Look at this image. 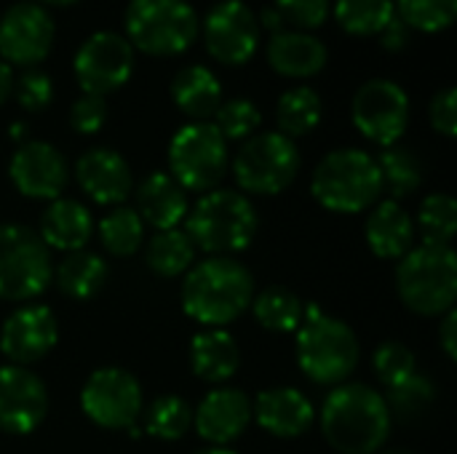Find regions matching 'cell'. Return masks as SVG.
<instances>
[{"label": "cell", "mask_w": 457, "mask_h": 454, "mask_svg": "<svg viewBox=\"0 0 457 454\" xmlns=\"http://www.w3.org/2000/svg\"><path fill=\"white\" fill-rule=\"evenodd\" d=\"M319 420L329 447L343 454L380 452L391 433V412L386 399L361 383L337 385L324 399Z\"/></svg>", "instance_id": "1"}, {"label": "cell", "mask_w": 457, "mask_h": 454, "mask_svg": "<svg viewBox=\"0 0 457 454\" xmlns=\"http://www.w3.org/2000/svg\"><path fill=\"white\" fill-rule=\"evenodd\" d=\"M252 300L254 278L233 257H209L182 281L185 313L209 329H225L233 324L238 316H244Z\"/></svg>", "instance_id": "2"}, {"label": "cell", "mask_w": 457, "mask_h": 454, "mask_svg": "<svg viewBox=\"0 0 457 454\" xmlns=\"http://www.w3.org/2000/svg\"><path fill=\"white\" fill-rule=\"evenodd\" d=\"M260 219L252 201L236 190L206 193L185 217V233L195 249L214 257H230L244 252L257 235Z\"/></svg>", "instance_id": "3"}, {"label": "cell", "mask_w": 457, "mask_h": 454, "mask_svg": "<svg viewBox=\"0 0 457 454\" xmlns=\"http://www.w3.org/2000/svg\"><path fill=\"white\" fill-rule=\"evenodd\" d=\"M297 364L303 375L319 385H343L359 367V340L353 329L319 308H305L297 329Z\"/></svg>", "instance_id": "4"}, {"label": "cell", "mask_w": 457, "mask_h": 454, "mask_svg": "<svg viewBox=\"0 0 457 454\" xmlns=\"http://www.w3.org/2000/svg\"><path fill=\"white\" fill-rule=\"evenodd\" d=\"M313 198L337 214L367 211L383 195L378 161L356 147H343L321 158L311 179Z\"/></svg>", "instance_id": "5"}, {"label": "cell", "mask_w": 457, "mask_h": 454, "mask_svg": "<svg viewBox=\"0 0 457 454\" xmlns=\"http://www.w3.org/2000/svg\"><path fill=\"white\" fill-rule=\"evenodd\" d=\"M396 292L418 316H442L455 308L457 254L453 246H412L396 268Z\"/></svg>", "instance_id": "6"}, {"label": "cell", "mask_w": 457, "mask_h": 454, "mask_svg": "<svg viewBox=\"0 0 457 454\" xmlns=\"http://www.w3.org/2000/svg\"><path fill=\"white\" fill-rule=\"evenodd\" d=\"M126 40L150 56H174L198 37V16L185 0H131L126 8Z\"/></svg>", "instance_id": "7"}, {"label": "cell", "mask_w": 457, "mask_h": 454, "mask_svg": "<svg viewBox=\"0 0 457 454\" xmlns=\"http://www.w3.org/2000/svg\"><path fill=\"white\" fill-rule=\"evenodd\" d=\"M51 252L24 225H0V300L27 302L51 286Z\"/></svg>", "instance_id": "8"}, {"label": "cell", "mask_w": 457, "mask_h": 454, "mask_svg": "<svg viewBox=\"0 0 457 454\" xmlns=\"http://www.w3.org/2000/svg\"><path fill=\"white\" fill-rule=\"evenodd\" d=\"M169 174L187 193H212L228 171V142L214 123H187L169 144Z\"/></svg>", "instance_id": "9"}, {"label": "cell", "mask_w": 457, "mask_h": 454, "mask_svg": "<svg viewBox=\"0 0 457 454\" xmlns=\"http://www.w3.org/2000/svg\"><path fill=\"white\" fill-rule=\"evenodd\" d=\"M300 174V150L295 139L265 131L252 134L233 161V177L244 193L252 195H276L287 190Z\"/></svg>", "instance_id": "10"}, {"label": "cell", "mask_w": 457, "mask_h": 454, "mask_svg": "<svg viewBox=\"0 0 457 454\" xmlns=\"http://www.w3.org/2000/svg\"><path fill=\"white\" fill-rule=\"evenodd\" d=\"M80 409L104 431H131L142 415L139 380L120 367L96 369L80 391Z\"/></svg>", "instance_id": "11"}, {"label": "cell", "mask_w": 457, "mask_h": 454, "mask_svg": "<svg viewBox=\"0 0 457 454\" xmlns=\"http://www.w3.org/2000/svg\"><path fill=\"white\" fill-rule=\"evenodd\" d=\"M353 126L380 147L396 144L410 123V99L394 80H367L351 104Z\"/></svg>", "instance_id": "12"}, {"label": "cell", "mask_w": 457, "mask_h": 454, "mask_svg": "<svg viewBox=\"0 0 457 454\" xmlns=\"http://www.w3.org/2000/svg\"><path fill=\"white\" fill-rule=\"evenodd\" d=\"M75 78L83 94L104 96L118 91L134 70V48L118 32H94L75 54Z\"/></svg>", "instance_id": "13"}, {"label": "cell", "mask_w": 457, "mask_h": 454, "mask_svg": "<svg viewBox=\"0 0 457 454\" xmlns=\"http://www.w3.org/2000/svg\"><path fill=\"white\" fill-rule=\"evenodd\" d=\"M206 51L222 64H246L260 45V21L241 0H222L204 21Z\"/></svg>", "instance_id": "14"}, {"label": "cell", "mask_w": 457, "mask_h": 454, "mask_svg": "<svg viewBox=\"0 0 457 454\" xmlns=\"http://www.w3.org/2000/svg\"><path fill=\"white\" fill-rule=\"evenodd\" d=\"M54 45V19L37 3H16L0 19V56L5 64H40Z\"/></svg>", "instance_id": "15"}, {"label": "cell", "mask_w": 457, "mask_h": 454, "mask_svg": "<svg viewBox=\"0 0 457 454\" xmlns=\"http://www.w3.org/2000/svg\"><path fill=\"white\" fill-rule=\"evenodd\" d=\"M48 415V391L37 375L24 367H0V431L27 436Z\"/></svg>", "instance_id": "16"}, {"label": "cell", "mask_w": 457, "mask_h": 454, "mask_svg": "<svg viewBox=\"0 0 457 454\" xmlns=\"http://www.w3.org/2000/svg\"><path fill=\"white\" fill-rule=\"evenodd\" d=\"M13 187L35 201H56L67 187L70 169L64 155L48 142H21L8 163Z\"/></svg>", "instance_id": "17"}, {"label": "cell", "mask_w": 457, "mask_h": 454, "mask_svg": "<svg viewBox=\"0 0 457 454\" xmlns=\"http://www.w3.org/2000/svg\"><path fill=\"white\" fill-rule=\"evenodd\" d=\"M59 340V324L51 308L46 305H27L13 310L0 329V353L16 364L29 367L48 356Z\"/></svg>", "instance_id": "18"}, {"label": "cell", "mask_w": 457, "mask_h": 454, "mask_svg": "<svg viewBox=\"0 0 457 454\" xmlns=\"http://www.w3.org/2000/svg\"><path fill=\"white\" fill-rule=\"evenodd\" d=\"M75 179L80 190L102 206L123 203L134 190V177L120 153L110 147H91L75 163Z\"/></svg>", "instance_id": "19"}, {"label": "cell", "mask_w": 457, "mask_h": 454, "mask_svg": "<svg viewBox=\"0 0 457 454\" xmlns=\"http://www.w3.org/2000/svg\"><path fill=\"white\" fill-rule=\"evenodd\" d=\"M193 423L201 439L214 447H225L249 428L252 401L238 388H214L193 412Z\"/></svg>", "instance_id": "20"}, {"label": "cell", "mask_w": 457, "mask_h": 454, "mask_svg": "<svg viewBox=\"0 0 457 454\" xmlns=\"http://www.w3.org/2000/svg\"><path fill=\"white\" fill-rule=\"evenodd\" d=\"M252 417L270 436L297 439L313 425L316 409H313L311 399L305 393H300L297 388H270L254 399Z\"/></svg>", "instance_id": "21"}, {"label": "cell", "mask_w": 457, "mask_h": 454, "mask_svg": "<svg viewBox=\"0 0 457 454\" xmlns=\"http://www.w3.org/2000/svg\"><path fill=\"white\" fill-rule=\"evenodd\" d=\"M142 222L161 230H174L179 222H185L190 206H187V193L179 187V182L166 174V171H153L147 174L139 187H137V209Z\"/></svg>", "instance_id": "22"}, {"label": "cell", "mask_w": 457, "mask_h": 454, "mask_svg": "<svg viewBox=\"0 0 457 454\" xmlns=\"http://www.w3.org/2000/svg\"><path fill=\"white\" fill-rule=\"evenodd\" d=\"M327 45L303 29H281L268 43V62L278 75L311 78L327 67Z\"/></svg>", "instance_id": "23"}, {"label": "cell", "mask_w": 457, "mask_h": 454, "mask_svg": "<svg viewBox=\"0 0 457 454\" xmlns=\"http://www.w3.org/2000/svg\"><path fill=\"white\" fill-rule=\"evenodd\" d=\"M94 235L91 211L72 198H56L40 217V238L48 249L59 252H80Z\"/></svg>", "instance_id": "24"}, {"label": "cell", "mask_w": 457, "mask_h": 454, "mask_svg": "<svg viewBox=\"0 0 457 454\" xmlns=\"http://www.w3.org/2000/svg\"><path fill=\"white\" fill-rule=\"evenodd\" d=\"M367 244L380 260H402L415 244V222L396 201H383L367 219Z\"/></svg>", "instance_id": "25"}, {"label": "cell", "mask_w": 457, "mask_h": 454, "mask_svg": "<svg viewBox=\"0 0 457 454\" xmlns=\"http://www.w3.org/2000/svg\"><path fill=\"white\" fill-rule=\"evenodd\" d=\"M171 99L174 104L193 118V123L214 118L222 104V86L217 75L201 64H190L179 70L171 80Z\"/></svg>", "instance_id": "26"}, {"label": "cell", "mask_w": 457, "mask_h": 454, "mask_svg": "<svg viewBox=\"0 0 457 454\" xmlns=\"http://www.w3.org/2000/svg\"><path fill=\"white\" fill-rule=\"evenodd\" d=\"M190 364H193L195 377L206 383H225L238 372V364H241L238 343L225 329L201 332L193 337Z\"/></svg>", "instance_id": "27"}, {"label": "cell", "mask_w": 457, "mask_h": 454, "mask_svg": "<svg viewBox=\"0 0 457 454\" xmlns=\"http://www.w3.org/2000/svg\"><path fill=\"white\" fill-rule=\"evenodd\" d=\"M107 262L94 252H70L56 268V286L70 300H91L107 284Z\"/></svg>", "instance_id": "28"}, {"label": "cell", "mask_w": 457, "mask_h": 454, "mask_svg": "<svg viewBox=\"0 0 457 454\" xmlns=\"http://www.w3.org/2000/svg\"><path fill=\"white\" fill-rule=\"evenodd\" d=\"M193 260H195V246L190 235L179 227L155 233L145 252L147 268L161 278H177L187 273L193 268Z\"/></svg>", "instance_id": "29"}, {"label": "cell", "mask_w": 457, "mask_h": 454, "mask_svg": "<svg viewBox=\"0 0 457 454\" xmlns=\"http://www.w3.org/2000/svg\"><path fill=\"white\" fill-rule=\"evenodd\" d=\"M375 161L380 169L383 190L391 195V201L399 203L402 198H410L423 185V163L412 150L391 144Z\"/></svg>", "instance_id": "30"}, {"label": "cell", "mask_w": 457, "mask_h": 454, "mask_svg": "<svg viewBox=\"0 0 457 454\" xmlns=\"http://www.w3.org/2000/svg\"><path fill=\"white\" fill-rule=\"evenodd\" d=\"M252 310H254V318L260 326H265L268 332H278V334L297 332L305 318L303 300L295 292L281 289V286H270V289L260 292L252 300Z\"/></svg>", "instance_id": "31"}, {"label": "cell", "mask_w": 457, "mask_h": 454, "mask_svg": "<svg viewBox=\"0 0 457 454\" xmlns=\"http://www.w3.org/2000/svg\"><path fill=\"white\" fill-rule=\"evenodd\" d=\"M321 99L313 88L308 86H297L289 88L276 107V120H278V134L295 139V136H305L311 134L319 123H321Z\"/></svg>", "instance_id": "32"}, {"label": "cell", "mask_w": 457, "mask_h": 454, "mask_svg": "<svg viewBox=\"0 0 457 454\" xmlns=\"http://www.w3.org/2000/svg\"><path fill=\"white\" fill-rule=\"evenodd\" d=\"M335 19L348 35H356V37L380 35L386 24L394 19V3L391 0H337Z\"/></svg>", "instance_id": "33"}, {"label": "cell", "mask_w": 457, "mask_h": 454, "mask_svg": "<svg viewBox=\"0 0 457 454\" xmlns=\"http://www.w3.org/2000/svg\"><path fill=\"white\" fill-rule=\"evenodd\" d=\"M145 222L129 206H115L99 222V241L112 257H131L142 246Z\"/></svg>", "instance_id": "34"}, {"label": "cell", "mask_w": 457, "mask_h": 454, "mask_svg": "<svg viewBox=\"0 0 457 454\" xmlns=\"http://www.w3.org/2000/svg\"><path fill=\"white\" fill-rule=\"evenodd\" d=\"M418 230L423 244L431 246H450L457 233V203L450 193L428 195L418 211Z\"/></svg>", "instance_id": "35"}, {"label": "cell", "mask_w": 457, "mask_h": 454, "mask_svg": "<svg viewBox=\"0 0 457 454\" xmlns=\"http://www.w3.org/2000/svg\"><path fill=\"white\" fill-rule=\"evenodd\" d=\"M386 399V407L391 412V420L399 417L404 423H412V420H420L436 401V388L428 377L423 375H412L407 377L404 383L399 385H391L388 388V396Z\"/></svg>", "instance_id": "36"}, {"label": "cell", "mask_w": 457, "mask_h": 454, "mask_svg": "<svg viewBox=\"0 0 457 454\" xmlns=\"http://www.w3.org/2000/svg\"><path fill=\"white\" fill-rule=\"evenodd\" d=\"M193 425V409L179 396H161L147 409V433L163 442L182 439Z\"/></svg>", "instance_id": "37"}, {"label": "cell", "mask_w": 457, "mask_h": 454, "mask_svg": "<svg viewBox=\"0 0 457 454\" xmlns=\"http://www.w3.org/2000/svg\"><path fill=\"white\" fill-rule=\"evenodd\" d=\"M457 16V0H399V19L420 32H442Z\"/></svg>", "instance_id": "38"}, {"label": "cell", "mask_w": 457, "mask_h": 454, "mask_svg": "<svg viewBox=\"0 0 457 454\" xmlns=\"http://www.w3.org/2000/svg\"><path fill=\"white\" fill-rule=\"evenodd\" d=\"M260 120H262V115H260L257 104L249 99H228L214 112V126L225 136V142L228 139H249L260 128Z\"/></svg>", "instance_id": "39"}, {"label": "cell", "mask_w": 457, "mask_h": 454, "mask_svg": "<svg viewBox=\"0 0 457 454\" xmlns=\"http://www.w3.org/2000/svg\"><path fill=\"white\" fill-rule=\"evenodd\" d=\"M372 367L386 388L399 385L407 377L418 375V359L404 343H383L372 356Z\"/></svg>", "instance_id": "40"}, {"label": "cell", "mask_w": 457, "mask_h": 454, "mask_svg": "<svg viewBox=\"0 0 457 454\" xmlns=\"http://www.w3.org/2000/svg\"><path fill=\"white\" fill-rule=\"evenodd\" d=\"M284 24H295L297 29H316L329 16V0H276L273 5Z\"/></svg>", "instance_id": "41"}, {"label": "cell", "mask_w": 457, "mask_h": 454, "mask_svg": "<svg viewBox=\"0 0 457 454\" xmlns=\"http://www.w3.org/2000/svg\"><path fill=\"white\" fill-rule=\"evenodd\" d=\"M13 91H16L19 104H21L24 110H29V112L46 110V107L51 104V99H54V83H51V78H48L46 72H40V70H27V72L19 78V83L13 86Z\"/></svg>", "instance_id": "42"}, {"label": "cell", "mask_w": 457, "mask_h": 454, "mask_svg": "<svg viewBox=\"0 0 457 454\" xmlns=\"http://www.w3.org/2000/svg\"><path fill=\"white\" fill-rule=\"evenodd\" d=\"M107 120V102L104 96L96 94H83L72 110H70V123L78 134H96Z\"/></svg>", "instance_id": "43"}, {"label": "cell", "mask_w": 457, "mask_h": 454, "mask_svg": "<svg viewBox=\"0 0 457 454\" xmlns=\"http://www.w3.org/2000/svg\"><path fill=\"white\" fill-rule=\"evenodd\" d=\"M431 126L445 134V136H455L457 134V91L455 88H445L431 99Z\"/></svg>", "instance_id": "44"}, {"label": "cell", "mask_w": 457, "mask_h": 454, "mask_svg": "<svg viewBox=\"0 0 457 454\" xmlns=\"http://www.w3.org/2000/svg\"><path fill=\"white\" fill-rule=\"evenodd\" d=\"M380 37H383V45H386L388 51H402V48L410 43V29H407V24L394 13V19L386 24V29L380 32Z\"/></svg>", "instance_id": "45"}, {"label": "cell", "mask_w": 457, "mask_h": 454, "mask_svg": "<svg viewBox=\"0 0 457 454\" xmlns=\"http://www.w3.org/2000/svg\"><path fill=\"white\" fill-rule=\"evenodd\" d=\"M439 340H442V348H445L447 359H450V361H455L457 359V310L455 308L445 313V321H442V326H439Z\"/></svg>", "instance_id": "46"}, {"label": "cell", "mask_w": 457, "mask_h": 454, "mask_svg": "<svg viewBox=\"0 0 457 454\" xmlns=\"http://www.w3.org/2000/svg\"><path fill=\"white\" fill-rule=\"evenodd\" d=\"M257 21H260V27L273 29V35H276V32H281V29H287V24H284L281 13H278L276 8H265V11H262V16H260Z\"/></svg>", "instance_id": "47"}, {"label": "cell", "mask_w": 457, "mask_h": 454, "mask_svg": "<svg viewBox=\"0 0 457 454\" xmlns=\"http://www.w3.org/2000/svg\"><path fill=\"white\" fill-rule=\"evenodd\" d=\"M11 91H13V72H11V64L0 59V104L11 96Z\"/></svg>", "instance_id": "48"}, {"label": "cell", "mask_w": 457, "mask_h": 454, "mask_svg": "<svg viewBox=\"0 0 457 454\" xmlns=\"http://www.w3.org/2000/svg\"><path fill=\"white\" fill-rule=\"evenodd\" d=\"M195 454H236L233 450H225V447H209V450H201Z\"/></svg>", "instance_id": "49"}, {"label": "cell", "mask_w": 457, "mask_h": 454, "mask_svg": "<svg viewBox=\"0 0 457 454\" xmlns=\"http://www.w3.org/2000/svg\"><path fill=\"white\" fill-rule=\"evenodd\" d=\"M11 136H13V139H21V136H24V123H13V126H11Z\"/></svg>", "instance_id": "50"}, {"label": "cell", "mask_w": 457, "mask_h": 454, "mask_svg": "<svg viewBox=\"0 0 457 454\" xmlns=\"http://www.w3.org/2000/svg\"><path fill=\"white\" fill-rule=\"evenodd\" d=\"M37 3H43V5H72L78 0H37Z\"/></svg>", "instance_id": "51"}, {"label": "cell", "mask_w": 457, "mask_h": 454, "mask_svg": "<svg viewBox=\"0 0 457 454\" xmlns=\"http://www.w3.org/2000/svg\"><path fill=\"white\" fill-rule=\"evenodd\" d=\"M380 454H412V452H407V450H391V452H380Z\"/></svg>", "instance_id": "52"}]
</instances>
